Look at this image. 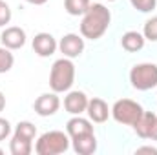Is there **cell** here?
<instances>
[{
    "instance_id": "obj_1",
    "label": "cell",
    "mask_w": 157,
    "mask_h": 155,
    "mask_svg": "<svg viewBox=\"0 0 157 155\" xmlns=\"http://www.w3.org/2000/svg\"><path fill=\"white\" fill-rule=\"evenodd\" d=\"M112 13L104 4H90L88 11L82 15L80 20V35L84 39L99 40L110 28Z\"/></svg>"
},
{
    "instance_id": "obj_2",
    "label": "cell",
    "mask_w": 157,
    "mask_h": 155,
    "mask_svg": "<svg viewBox=\"0 0 157 155\" xmlns=\"http://www.w3.org/2000/svg\"><path fill=\"white\" fill-rule=\"evenodd\" d=\"M75 82V64L71 59L62 57L53 62L51 71H49V88L55 93H64L70 91Z\"/></svg>"
},
{
    "instance_id": "obj_3",
    "label": "cell",
    "mask_w": 157,
    "mask_h": 155,
    "mask_svg": "<svg viewBox=\"0 0 157 155\" xmlns=\"http://www.w3.org/2000/svg\"><path fill=\"white\" fill-rule=\"evenodd\" d=\"M70 135L60 130H51L42 133L35 142V152L39 155H59L70 150Z\"/></svg>"
},
{
    "instance_id": "obj_4",
    "label": "cell",
    "mask_w": 157,
    "mask_h": 155,
    "mask_svg": "<svg viewBox=\"0 0 157 155\" xmlns=\"http://www.w3.org/2000/svg\"><path fill=\"white\" fill-rule=\"evenodd\" d=\"M130 82L137 91H148L157 88V64L141 62L130 70Z\"/></svg>"
},
{
    "instance_id": "obj_5",
    "label": "cell",
    "mask_w": 157,
    "mask_h": 155,
    "mask_svg": "<svg viewBox=\"0 0 157 155\" xmlns=\"http://www.w3.org/2000/svg\"><path fill=\"white\" fill-rule=\"evenodd\" d=\"M143 106L137 100L132 99H119L117 102L112 106V117L113 120L122 124V126H132L143 113Z\"/></svg>"
},
{
    "instance_id": "obj_6",
    "label": "cell",
    "mask_w": 157,
    "mask_h": 155,
    "mask_svg": "<svg viewBox=\"0 0 157 155\" xmlns=\"http://www.w3.org/2000/svg\"><path fill=\"white\" fill-rule=\"evenodd\" d=\"M59 108H60V99L57 97L55 91H51V93H42L40 97H37V100H35V104H33L35 113L40 115V117L55 115V113L59 112Z\"/></svg>"
},
{
    "instance_id": "obj_7",
    "label": "cell",
    "mask_w": 157,
    "mask_h": 155,
    "mask_svg": "<svg viewBox=\"0 0 157 155\" xmlns=\"http://www.w3.org/2000/svg\"><path fill=\"white\" fill-rule=\"evenodd\" d=\"M59 51L68 59H77L84 51V37L77 33H68L59 42Z\"/></svg>"
},
{
    "instance_id": "obj_8",
    "label": "cell",
    "mask_w": 157,
    "mask_h": 155,
    "mask_svg": "<svg viewBox=\"0 0 157 155\" xmlns=\"http://www.w3.org/2000/svg\"><path fill=\"white\" fill-rule=\"evenodd\" d=\"M88 95L80 89H73V91H68V95L64 97V110L70 113V115H82L86 113V108H88Z\"/></svg>"
},
{
    "instance_id": "obj_9",
    "label": "cell",
    "mask_w": 157,
    "mask_h": 155,
    "mask_svg": "<svg viewBox=\"0 0 157 155\" xmlns=\"http://www.w3.org/2000/svg\"><path fill=\"white\" fill-rule=\"evenodd\" d=\"M33 51L42 57V59H46V57H51L57 49H59V42L55 40V37L51 35V33H37L35 35V39H33Z\"/></svg>"
},
{
    "instance_id": "obj_10",
    "label": "cell",
    "mask_w": 157,
    "mask_h": 155,
    "mask_svg": "<svg viewBox=\"0 0 157 155\" xmlns=\"http://www.w3.org/2000/svg\"><path fill=\"white\" fill-rule=\"evenodd\" d=\"M26 39H28V37H26V31H24L22 28H18V26H9V28H6V29L2 31V35H0L2 46L7 47V49H11V51L24 47Z\"/></svg>"
},
{
    "instance_id": "obj_11",
    "label": "cell",
    "mask_w": 157,
    "mask_h": 155,
    "mask_svg": "<svg viewBox=\"0 0 157 155\" xmlns=\"http://www.w3.org/2000/svg\"><path fill=\"white\" fill-rule=\"evenodd\" d=\"M86 113H88V119L91 122H97V124H102L106 122L110 115H112V110L108 108V104L99 99V97H93L88 100V108H86Z\"/></svg>"
},
{
    "instance_id": "obj_12",
    "label": "cell",
    "mask_w": 157,
    "mask_h": 155,
    "mask_svg": "<svg viewBox=\"0 0 157 155\" xmlns=\"http://www.w3.org/2000/svg\"><path fill=\"white\" fill-rule=\"evenodd\" d=\"M71 146H73V152L78 155H91L97 152V137H95L93 131L73 137L71 139Z\"/></svg>"
},
{
    "instance_id": "obj_13",
    "label": "cell",
    "mask_w": 157,
    "mask_h": 155,
    "mask_svg": "<svg viewBox=\"0 0 157 155\" xmlns=\"http://www.w3.org/2000/svg\"><path fill=\"white\" fill-rule=\"evenodd\" d=\"M91 131H93L91 120L84 119V117H80V115H73L66 122V133L70 135V139L78 137V135H84V133H91Z\"/></svg>"
},
{
    "instance_id": "obj_14",
    "label": "cell",
    "mask_w": 157,
    "mask_h": 155,
    "mask_svg": "<svg viewBox=\"0 0 157 155\" xmlns=\"http://www.w3.org/2000/svg\"><path fill=\"white\" fill-rule=\"evenodd\" d=\"M144 35L143 33H139V31H126L122 37H121V46H122V49L124 51H128V53H137V51H141L143 47H144Z\"/></svg>"
},
{
    "instance_id": "obj_15",
    "label": "cell",
    "mask_w": 157,
    "mask_h": 155,
    "mask_svg": "<svg viewBox=\"0 0 157 155\" xmlns=\"http://www.w3.org/2000/svg\"><path fill=\"white\" fill-rule=\"evenodd\" d=\"M157 115L155 113H152V112H143L141 117L132 124V128H133V131L141 137V139H148L150 137V131H152V126H154V122H155Z\"/></svg>"
},
{
    "instance_id": "obj_16",
    "label": "cell",
    "mask_w": 157,
    "mask_h": 155,
    "mask_svg": "<svg viewBox=\"0 0 157 155\" xmlns=\"http://www.w3.org/2000/svg\"><path fill=\"white\" fill-rule=\"evenodd\" d=\"M13 135H15V137H18V139H24V141L33 142V141H35V137H37V126H35V124H31L29 120H22V122H18V124L15 126Z\"/></svg>"
},
{
    "instance_id": "obj_17",
    "label": "cell",
    "mask_w": 157,
    "mask_h": 155,
    "mask_svg": "<svg viewBox=\"0 0 157 155\" xmlns=\"http://www.w3.org/2000/svg\"><path fill=\"white\" fill-rule=\"evenodd\" d=\"M9 152L13 155H29L33 152V142L29 141H24V139H18V137H11L9 141Z\"/></svg>"
},
{
    "instance_id": "obj_18",
    "label": "cell",
    "mask_w": 157,
    "mask_h": 155,
    "mask_svg": "<svg viewBox=\"0 0 157 155\" xmlns=\"http://www.w3.org/2000/svg\"><path fill=\"white\" fill-rule=\"evenodd\" d=\"M90 4V0H64V9L71 17H82L88 11Z\"/></svg>"
},
{
    "instance_id": "obj_19",
    "label": "cell",
    "mask_w": 157,
    "mask_h": 155,
    "mask_svg": "<svg viewBox=\"0 0 157 155\" xmlns=\"http://www.w3.org/2000/svg\"><path fill=\"white\" fill-rule=\"evenodd\" d=\"M15 64V57L11 53V49L0 46V73H7Z\"/></svg>"
},
{
    "instance_id": "obj_20",
    "label": "cell",
    "mask_w": 157,
    "mask_h": 155,
    "mask_svg": "<svg viewBox=\"0 0 157 155\" xmlns=\"http://www.w3.org/2000/svg\"><path fill=\"white\" fill-rule=\"evenodd\" d=\"M143 35H144V39L150 40V42H157V17H152V18H148L144 22Z\"/></svg>"
},
{
    "instance_id": "obj_21",
    "label": "cell",
    "mask_w": 157,
    "mask_h": 155,
    "mask_svg": "<svg viewBox=\"0 0 157 155\" xmlns=\"http://www.w3.org/2000/svg\"><path fill=\"white\" fill-rule=\"evenodd\" d=\"M130 4L133 6V9H137L141 13H150L155 9L157 0H130Z\"/></svg>"
},
{
    "instance_id": "obj_22",
    "label": "cell",
    "mask_w": 157,
    "mask_h": 155,
    "mask_svg": "<svg viewBox=\"0 0 157 155\" xmlns=\"http://www.w3.org/2000/svg\"><path fill=\"white\" fill-rule=\"evenodd\" d=\"M9 22H11V7L4 0H0V28H4Z\"/></svg>"
},
{
    "instance_id": "obj_23",
    "label": "cell",
    "mask_w": 157,
    "mask_h": 155,
    "mask_svg": "<svg viewBox=\"0 0 157 155\" xmlns=\"http://www.w3.org/2000/svg\"><path fill=\"white\" fill-rule=\"evenodd\" d=\"M11 135V122L4 117H0V142L6 141Z\"/></svg>"
},
{
    "instance_id": "obj_24",
    "label": "cell",
    "mask_w": 157,
    "mask_h": 155,
    "mask_svg": "<svg viewBox=\"0 0 157 155\" xmlns=\"http://www.w3.org/2000/svg\"><path fill=\"white\" fill-rule=\"evenodd\" d=\"M137 153H155L157 155V148H154V146H141V148H137Z\"/></svg>"
},
{
    "instance_id": "obj_25",
    "label": "cell",
    "mask_w": 157,
    "mask_h": 155,
    "mask_svg": "<svg viewBox=\"0 0 157 155\" xmlns=\"http://www.w3.org/2000/svg\"><path fill=\"white\" fill-rule=\"evenodd\" d=\"M150 141H157V119L155 122H154V126H152V131H150V137H148Z\"/></svg>"
},
{
    "instance_id": "obj_26",
    "label": "cell",
    "mask_w": 157,
    "mask_h": 155,
    "mask_svg": "<svg viewBox=\"0 0 157 155\" xmlns=\"http://www.w3.org/2000/svg\"><path fill=\"white\" fill-rule=\"evenodd\" d=\"M4 108H6V95L0 91V112H4Z\"/></svg>"
},
{
    "instance_id": "obj_27",
    "label": "cell",
    "mask_w": 157,
    "mask_h": 155,
    "mask_svg": "<svg viewBox=\"0 0 157 155\" xmlns=\"http://www.w3.org/2000/svg\"><path fill=\"white\" fill-rule=\"evenodd\" d=\"M28 4H33V6H44L48 0H26Z\"/></svg>"
},
{
    "instance_id": "obj_28",
    "label": "cell",
    "mask_w": 157,
    "mask_h": 155,
    "mask_svg": "<svg viewBox=\"0 0 157 155\" xmlns=\"http://www.w3.org/2000/svg\"><path fill=\"white\" fill-rule=\"evenodd\" d=\"M108 2H115V0H108Z\"/></svg>"
},
{
    "instance_id": "obj_29",
    "label": "cell",
    "mask_w": 157,
    "mask_h": 155,
    "mask_svg": "<svg viewBox=\"0 0 157 155\" xmlns=\"http://www.w3.org/2000/svg\"><path fill=\"white\" fill-rule=\"evenodd\" d=\"M0 153H2V148H0Z\"/></svg>"
}]
</instances>
